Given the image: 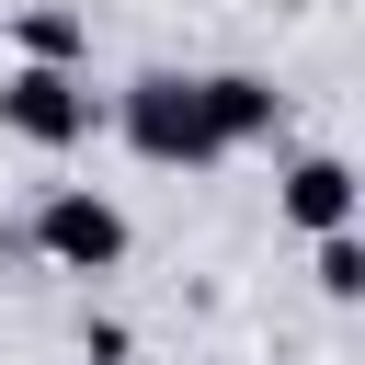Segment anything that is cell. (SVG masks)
<instances>
[{"label": "cell", "mask_w": 365, "mask_h": 365, "mask_svg": "<svg viewBox=\"0 0 365 365\" xmlns=\"http://www.w3.org/2000/svg\"><path fill=\"white\" fill-rule=\"evenodd\" d=\"M125 137H137L148 160H205V148H217L194 80H137V91H125Z\"/></svg>", "instance_id": "cell-1"}, {"label": "cell", "mask_w": 365, "mask_h": 365, "mask_svg": "<svg viewBox=\"0 0 365 365\" xmlns=\"http://www.w3.org/2000/svg\"><path fill=\"white\" fill-rule=\"evenodd\" d=\"M0 114H11L23 137H46V148H68V137L91 125V91H80L68 68H23V80H0Z\"/></svg>", "instance_id": "cell-2"}, {"label": "cell", "mask_w": 365, "mask_h": 365, "mask_svg": "<svg viewBox=\"0 0 365 365\" xmlns=\"http://www.w3.org/2000/svg\"><path fill=\"white\" fill-rule=\"evenodd\" d=\"M34 228H46V251H57V262H80V274H91V262H114V251H125V217H114V205H103V194H57V205H46V217H34Z\"/></svg>", "instance_id": "cell-3"}, {"label": "cell", "mask_w": 365, "mask_h": 365, "mask_svg": "<svg viewBox=\"0 0 365 365\" xmlns=\"http://www.w3.org/2000/svg\"><path fill=\"white\" fill-rule=\"evenodd\" d=\"M194 103H205L217 148H228V137H262V125H274V91H262V80H194Z\"/></svg>", "instance_id": "cell-4"}, {"label": "cell", "mask_w": 365, "mask_h": 365, "mask_svg": "<svg viewBox=\"0 0 365 365\" xmlns=\"http://www.w3.org/2000/svg\"><path fill=\"white\" fill-rule=\"evenodd\" d=\"M285 205H297L319 240H342V217H354V171H342V160H308V171L285 182Z\"/></svg>", "instance_id": "cell-5"}, {"label": "cell", "mask_w": 365, "mask_h": 365, "mask_svg": "<svg viewBox=\"0 0 365 365\" xmlns=\"http://www.w3.org/2000/svg\"><path fill=\"white\" fill-rule=\"evenodd\" d=\"M319 285L354 297V285H365V251H354V240H319Z\"/></svg>", "instance_id": "cell-6"}, {"label": "cell", "mask_w": 365, "mask_h": 365, "mask_svg": "<svg viewBox=\"0 0 365 365\" xmlns=\"http://www.w3.org/2000/svg\"><path fill=\"white\" fill-rule=\"evenodd\" d=\"M23 46H34V57H68V46H80V23H57V11H34V23H23Z\"/></svg>", "instance_id": "cell-7"}]
</instances>
